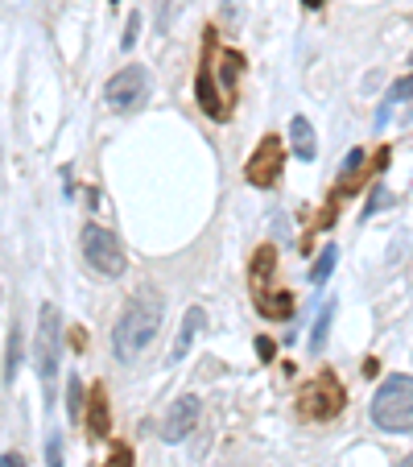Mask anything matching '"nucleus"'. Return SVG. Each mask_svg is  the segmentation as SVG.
Returning <instances> with one entry per match:
<instances>
[{"mask_svg": "<svg viewBox=\"0 0 413 467\" xmlns=\"http://www.w3.org/2000/svg\"><path fill=\"white\" fill-rule=\"evenodd\" d=\"M162 314H165L162 294H154V289L132 294L129 306L120 311L116 327H112V352H116L120 364L141 360V352L149 348V344L157 339V331H162Z\"/></svg>", "mask_w": 413, "mask_h": 467, "instance_id": "f257e3e1", "label": "nucleus"}, {"mask_svg": "<svg viewBox=\"0 0 413 467\" xmlns=\"http://www.w3.org/2000/svg\"><path fill=\"white\" fill-rule=\"evenodd\" d=\"M372 422L389 434H413V376L405 372H393L385 376L372 397Z\"/></svg>", "mask_w": 413, "mask_h": 467, "instance_id": "f03ea898", "label": "nucleus"}, {"mask_svg": "<svg viewBox=\"0 0 413 467\" xmlns=\"http://www.w3.org/2000/svg\"><path fill=\"white\" fill-rule=\"evenodd\" d=\"M83 244V257H87V265H91L99 277H120L124 269H129V261H124V249L116 244V232L99 228V224H87L79 236Z\"/></svg>", "mask_w": 413, "mask_h": 467, "instance_id": "7ed1b4c3", "label": "nucleus"}, {"mask_svg": "<svg viewBox=\"0 0 413 467\" xmlns=\"http://www.w3.org/2000/svg\"><path fill=\"white\" fill-rule=\"evenodd\" d=\"M59 352H62V314L54 302H46L37 311V339H34V364L42 372V381H54L59 372Z\"/></svg>", "mask_w": 413, "mask_h": 467, "instance_id": "20e7f679", "label": "nucleus"}, {"mask_svg": "<svg viewBox=\"0 0 413 467\" xmlns=\"http://www.w3.org/2000/svg\"><path fill=\"white\" fill-rule=\"evenodd\" d=\"M347 406V393H343V384L335 372H319L314 384L302 389V418H314V422H327L335 414H343Z\"/></svg>", "mask_w": 413, "mask_h": 467, "instance_id": "39448f33", "label": "nucleus"}, {"mask_svg": "<svg viewBox=\"0 0 413 467\" xmlns=\"http://www.w3.org/2000/svg\"><path fill=\"white\" fill-rule=\"evenodd\" d=\"M282 166H285V145H282V137H277V132L260 137V145L252 149V157H248V166H244L248 186H257V191H269L273 182L282 178Z\"/></svg>", "mask_w": 413, "mask_h": 467, "instance_id": "423d86ee", "label": "nucleus"}, {"mask_svg": "<svg viewBox=\"0 0 413 467\" xmlns=\"http://www.w3.org/2000/svg\"><path fill=\"white\" fill-rule=\"evenodd\" d=\"M145 96H149V71H145V67H124V71H116L104 87V99L112 112L141 108Z\"/></svg>", "mask_w": 413, "mask_h": 467, "instance_id": "0eeeda50", "label": "nucleus"}, {"mask_svg": "<svg viewBox=\"0 0 413 467\" xmlns=\"http://www.w3.org/2000/svg\"><path fill=\"white\" fill-rule=\"evenodd\" d=\"M199 397H178L174 406H170V414H165V422H162V439L165 443H182L195 426H199Z\"/></svg>", "mask_w": 413, "mask_h": 467, "instance_id": "6e6552de", "label": "nucleus"}, {"mask_svg": "<svg viewBox=\"0 0 413 467\" xmlns=\"http://www.w3.org/2000/svg\"><path fill=\"white\" fill-rule=\"evenodd\" d=\"M195 99H199V108L215 120H227L232 116V96H224V87L215 83L211 67H203L199 79H195Z\"/></svg>", "mask_w": 413, "mask_h": 467, "instance_id": "1a4fd4ad", "label": "nucleus"}, {"mask_svg": "<svg viewBox=\"0 0 413 467\" xmlns=\"http://www.w3.org/2000/svg\"><path fill=\"white\" fill-rule=\"evenodd\" d=\"M83 418H87V431H91V439H107V434H112V414H107L104 384H95V389H91V397H87V409H83Z\"/></svg>", "mask_w": 413, "mask_h": 467, "instance_id": "9d476101", "label": "nucleus"}, {"mask_svg": "<svg viewBox=\"0 0 413 467\" xmlns=\"http://www.w3.org/2000/svg\"><path fill=\"white\" fill-rule=\"evenodd\" d=\"M203 327H207V311H203V306H190L187 319H182V331L174 336V348H170V360H174V364L187 356L190 348H195V339H199Z\"/></svg>", "mask_w": 413, "mask_h": 467, "instance_id": "9b49d317", "label": "nucleus"}, {"mask_svg": "<svg viewBox=\"0 0 413 467\" xmlns=\"http://www.w3.org/2000/svg\"><path fill=\"white\" fill-rule=\"evenodd\" d=\"M290 145H294V154L302 157V162H314V154H319V141H314V129H310L306 116L290 120Z\"/></svg>", "mask_w": 413, "mask_h": 467, "instance_id": "f8f14e48", "label": "nucleus"}, {"mask_svg": "<svg viewBox=\"0 0 413 467\" xmlns=\"http://www.w3.org/2000/svg\"><path fill=\"white\" fill-rule=\"evenodd\" d=\"M273 265H277V249H273V244H260L257 257H252V269H248V281L260 289L273 277Z\"/></svg>", "mask_w": 413, "mask_h": 467, "instance_id": "ddd939ff", "label": "nucleus"}, {"mask_svg": "<svg viewBox=\"0 0 413 467\" xmlns=\"http://www.w3.org/2000/svg\"><path fill=\"white\" fill-rule=\"evenodd\" d=\"M257 311L265 314V319H290L294 314V298L290 294H257Z\"/></svg>", "mask_w": 413, "mask_h": 467, "instance_id": "4468645a", "label": "nucleus"}, {"mask_svg": "<svg viewBox=\"0 0 413 467\" xmlns=\"http://www.w3.org/2000/svg\"><path fill=\"white\" fill-rule=\"evenodd\" d=\"M360 170H364V149H347V157H343V170H339V191H343V186L352 191L355 182H360Z\"/></svg>", "mask_w": 413, "mask_h": 467, "instance_id": "2eb2a0df", "label": "nucleus"}, {"mask_svg": "<svg viewBox=\"0 0 413 467\" xmlns=\"http://www.w3.org/2000/svg\"><path fill=\"white\" fill-rule=\"evenodd\" d=\"M330 319H335V302H327V306H322V314H319V319H314V331H310V352H314V356H319V352L327 348Z\"/></svg>", "mask_w": 413, "mask_h": 467, "instance_id": "dca6fc26", "label": "nucleus"}, {"mask_svg": "<svg viewBox=\"0 0 413 467\" xmlns=\"http://www.w3.org/2000/svg\"><path fill=\"white\" fill-rule=\"evenodd\" d=\"M335 261H339V249H335V244H327V249L319 252L314 269H310V281H314V286H322V281H327V277L335 273Z\"/></svg>", "mask_w": 413, "mask_h": 467, "instance_id": "f3484780", "label": "nucleus"}, {"mask_svg": "<svg viewBox=\"0 0 413 467\" xmlns=\"http://www.w3.org/2000/svg\"><path fill=\"white\" fill-rule=\"evenodd\" d=\"M17 368H21V331L12 327V336H9V364H4V381H17Z\"/></svg>", "mask_w": 413, "mask_h": 467, "instance_id": "a211bd4d", "label": "nucleus"}, {"mask_svg": "<svg viewBox=\"0 0 413 467\" xmlns=\"http://www.w3.org/2000/svg\"><path fill=\"white\" fill-rule=\"evenodd\" d=\"M67 414H71V422H83V381L79 376L67 381Z\"/></svg>", "mask_w": 413, "mask_h": 467, "instance_id": "6ab92c4d", "label": "nucleus"}, {"mask_svg": "<svg viewBox=\"0 0 413 467\" xmlns=\"http://www.w3.org/2000/svg\"><path fill=\"white\" fill-rule=\"evenodd\" d=\"M405 99H413V75H405V79H397V83L389 87L385 104H405Z\"/></svg>", "mask_w": 413, "mask_h": 467, "instance_id": "aec40b11", "label": "nucleus"}, {"mask_svg": "<svg viewBox=\"0 0 413 467\" xmlns=\"http://www.w3.org/2000/svg\"><path fill=\"white\" fill-rule=\"evenodd\" d=\"M141 37V12H129V25H124V37H120V50H132Z\"/></svg>", "mask_w": 413, "mask_h": 467, "instance_id": "412c9836", "label": "nucleus"}, {"mask_svg": "<svg viewBox=\"0 0 413 467\" xmlns=\"http://www.w3.org/2000/svg\"><path fill=\"white\" fill-rule=\"evenodd\" d=\"M46 467H62V434L54 431L46 443Z\"/></svg>", "mask_w": 413, "mask_h": 467, "instance_id": "4be33fe9", "label": "nucleus"}, {"mask_svg": "<svg viewBox=\"0 0 413 467\" xmlns=\"http://www.w3.org/2000/svg\"><path fill=\"white\" fill-rule=\"evenodd\" d=\"M389 203H393V194L385 191V186H377L372 199H368V207H364V216H372V211H380V207H389Z\"/></svg>", "mask_w": 413, "mask_h": 467, "instance_id": "5701e85b", "label": "nucleus"}, {"mask_svg": "<svg viewBox=\"0 0 413 467\" xmlns=\"http://www.w3.org/2000/svg\"><path fill=\"white\" fill-rule=\"evenodd\" d=\"M107 467H132V451H129V447H116L112 459H107Z\"/></svg>", "mask_w": 413, "mask_h": 467, "instance_id": "b1692460", "label": "nucleus"}, {"mask_svg": "<svg viewBox=\"0 0 413 467\" xmlns=\"http://www.w3.org/2000/svg\"><path fill=\"white\" fill-rule=\"evenodd\" d=\"M178 4H182V0H170V4H165V17H162V34H170V25H174V9Z\"/></svg>", "mask_w": 413, "mask_h": 467, "instance_id": "393cba45", "label": "nucleus"}, {"mask_svg": "<svg viewBox=\"0 0 413 467\" xmlns=\"http://www.w3.org/2000/svg\"><path fill=\"white\" fill-rule=\"evenodd\" d=\"M257 356L260 360H273V339H257Z\"/></svg>", "mask_w": 413, "mask_h": 467, "instance_id": "a878e982", "label": "nucleus"}, {"mask_svg": "<svg viewBox=\"0 0 413 467\" xmlns=\"http://www.w3.org/2000/svg\"><path fill=\"white\" fill-rule=\"evenodd\" d=\"M0 467H25L21 455H0Z\"/></svg>", "mask_w": 413, "mask_h": 467, "instance_id": "bb28decb", "label": "nucleus"}, {"mask_svg": "<svg viewBox=\"0 0 413 467\" xmlns=\"http://www.w3.org/2000/svg\"><path fill=\"white\" fill-rule=\"evenodd\" d=\"M302 4H306V9H322V0H302Z\"/></svg>", "mask_w": 413, "mask_h": 467, "instance_id": "cd10ccee", "label": "nucleus"}, {"mask_svg": "<svg viewBox=\"0 0 413 467\" xmlns=\"http://www.w3.org/2000/svg\"><path fill=\"white\" fill-rule=\"evenodd\" d=\"M397 467H413V455H405V459H401V463H397Z\"/></svg>", "mask_w": 413, "mask_h": 467, "instance_id": "c85d7f7f", "label": "nucleus"}, {"mask_svg": "<svg viewBox=\"0 0 413 467\" xmlns=\"http://www.w3.org/2000/svg\"><path fill=\"white\" fill-rule=\"evenodd\" d=\"M409 67H413V54H409Z\"/></svg>", "mask_w": 413, "mask_h": 467, "instance_id": "c756f323", "label": "nucleus"}]
</instances>
